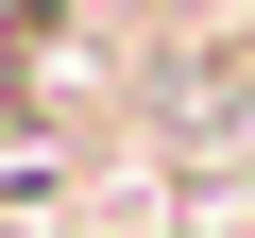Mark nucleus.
Returning a JSON list of instances; mask_svg holds the SVG:
<instances>
[{
  "label": "nucleus",
  "mask_w": 255,
  "mask_h": 238,
  "mask_svg": "<svg viewBox=\"0 0 255 238\" xmlns=\"http://www.w3.org/2000/svg\"><path fill=\"white\" fill-rule=\"evenodd\" d=\"M17 238H102V221H17Z\"/></svg>",
  "instance_id": "1"
}]
</instances>
